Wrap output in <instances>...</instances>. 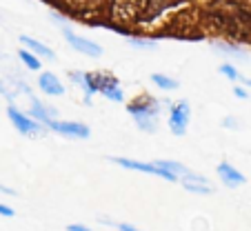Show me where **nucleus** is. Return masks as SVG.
<instances>
[{
	"mask_svg": "<svg viewBox=\"0 0 251 231\" xmlns=\"http://www.w3.org/2000/svg\"><path fill=\"white\" fill-rule=\"evenodd\" d=\"M238 80H240V82H242V85H247V87H251V80H249V78H242V76H240V78H238Z\"/></svg>",
	"mask_w": 251,
	"mask_h": 231,
	"instance_id": "nucleus-24",
	"label": "nucleus"
},
{
	"mask_svg": "<svg viewBox=\"0 0 251 231\" xmlns=\"http://www.w3.org/2000/svg\"><path fill=\"white\" fill-rule=\"evenodd\" d=\"M0 216H5V218H14L16 211L11 207H7V205H0Z\"/></svg>",
	"mask_w": 251,
	"mask_h": 231,
	"instance_id": "nucleus-17",
	"label": "nucleus"
},
{
	"mask_svg": "<svg viewBox=\"0 0 251 231\" xmlns=\"http://www.w3.org/2000/svg\"><path fill=\"white\" fill-rule=\"evenodd\" d=\"M38 87H40V89H43L47 96H62V94H65V87H62V82L58 80L53 74H49V71L40 74Z\"/></svg>",
	"mask_w": 251,
	"mask_h": 231,
	"instance_id": "nucleus-10",
	"label": "nucleus"
},
{
	"mask_svg": "<svg viewBox=\"0 0 251 231\" xmlns=\"http://www.w3.org/2000/svg\"><path fill=\"white\" fill-rule=\"evenodd\" d=\"M220 74L227 76L229 80H238V78H240V74L236 71V67H233V65H223V67H220Z\"/></svg>",
	"mask_w": 251,
	"mask_h": 231,
	"instance_id": "nucleus-16",
	"label": "nucleus"
},
{
	"mask_svg": "<svg viewBox=\"0 0 251 231\" xmlns=\"http://www.w3.org/2000/svg\"><path fill=\"white\" fill-rule=\"evenodd\" d=\"M156 165L162 167V169H167V171H171L176 178H185V180H207L204 176L194 174V171L187 169V167L180 165V162H174V160H156Z\"/></svg>",
	"mask_w": 251,
	"mask_h": 231,
	"instance_id": "nucleus-9",
	"label": "nucleus"
},
{
	"mask_svg": "<svg viewBox=\"0 0 251 231\" xmlns=\"http://www.w3.org/2000/svg\"><path fill=\"white\" fill-rule=\"evenodd\" d=\"M49 129H53L56 133H62L67 138H78V140H85L89 138V127L82 123H58V120H49L47 123Z\"/></svg>",
	"mask_w": 251,
	"mask_h": 231,
	"instance_id": "nucleus-7",
	"label": "nucleus"
},
{
	"mask_svg": "<svg viewBox=\"0 0 251 231\" xmlns=\"http://www.w3.org/2000/svg\"><path fill=\"white\" fill-rule=\"evenodd\" d=\"M116 227H118V231H140V229H136V227L127 225V222H116Z\"/></svg>",
	"mask_w": 251,
	"mask_h": 231,
	"instance_id": "nucleus-18",
	"label": "nucleus"
},
{
	"mask_svg": "<svg viewBox=\"0 0 251 231\" xmlns=\"http://www.w3.org/2000/svg\"><path fill=\"white\" fill-rule=\"evenodd\" d=\"M185 189L189 194H200V196L211 194V187L207 184V180H185Z\"/></svg>",
	"mask_w": 251,
	"mask_h": 231,
	"instance_id": "nucleus-13",
	"label": "nucleus"
},
{
	"mask_svg": "<svg viewBox=\"0 0 251 231\" xmlns=\"http://www.w3.org/2000/svg\"><path fill=\"white\" fill-rule=\"evenodd\" d=\"M62 33H65L67 43H69L71 47L76 49V51L85 53V56H91V58H98V56H102V47H100V45L91 43V40H87V38L76 36V33H74V31H69V29H67V27L62 29Z\"/></svg>",
	"mask_w": 251,
	"mask_h": 231,
	"instance_id": "nucleus-6",
	"label": "nucleus"
},
{
	"mask_svg": "<svg viewBox=\"0 0 251 231\" xmlns=\"http://www.w3.org/2000/svg\"><path fill=\"white\" fill-rule=\"evenodd\" d=\"M151 80L156 82L160 89H165V91H174V89H178V80H171L169 76H162V74H151Z\"/></svg>",
	"mask_w": 251,
	"mask_h": 231,
	"instance_id": "nucleus-14",
	"label": "nucleus"
},
{
	"mask_svg": "<svg viewBox=\"0 0 251 231\" xmlns=\"http://www.w3.org/2000/svg\"><path fill=\"white\" fill-rule=\"evenodd\" d=\"M7 116H9L11 125L18 129V133H23V136H36V133L43 131V125H40V120L29 118L27 113L18 111L16 107H9V109H7Z\"/></svg>",
	"mask_w": 251,
	"mask_h": 231,
	"instance_id": "nucleus-5",
	"label": "nucleus"
},
{
	"mask_svg": "<svg viewBox=\"0 0 251 231\" xmlns=\"http://www.w3.org/2000/svg\"><path fill=\"white\" fill-rule=\"evenodd\" d=\"M18 56H20V60L27 65V69H31V71H38V69H40V60L33 56V53H29L27 49H20Z\"/></svg>",
	"mask_w": 251,
	"mask_h": 231,
	"instance_id": "nucleus-15",
	"label": "nucleus"
},
{
	"mask_svg": "<svg viewBox=\"0 0 251 231\" xmlns=\"http://www.w3.org/2000/svg\"><path fill=\"white\" fill-rule=\"evenodd\" d=\"M223 125H225V127H238V125H236V120H231V118H227Z\"/></svg>",
	"mask_w": 251,
	"mask_h": 231,
	"instance_id": "nucleus-22",
	"label": "nucleus"
},
{
	"mask_svg": "<svg viewBox=\"0 0 251 231\" xmlns=\"http://www.w3.org/2000/svg\"><path fill=\"white\" fill-rule=\"evenodd\" d=\"M111 162H116L118 167H125V169L140 171V174L160 176V178L171 180V182H176V180H178L174 174H171V171H167V169H162V167H158L156 162H138V160H131V158H111Z\"/></svg>",
	"mask_w": 251,
	"mask_h": 231,
	"instance_id": "nucleus-2",
	"label": "nucleus"
},
{
	"mask_svg": "<svg viewBox=\"0 0 251 231\" xmlns=\"http://www.w3.org/2000/svg\"><path fill=\"white\" fill-rule=\"evenodd\" d=\"M127 109L142 131L156 133V129H158L156 116H158V111H160V100L151 98V96H145V98H138L136 103H131Z\"/></svg>",
	"mask_w": 251,
	"mask_h": 231,
	"instance_id": "nucleus-1",
	"label": "nucleus"
},
{
	"mask_svg": "<svg viewBox=\"0 0 251 231\" xmlns=\"http://www.w3.org/2000/svg\"><path fill=\"white\" fill-rule=\"evenodd\" d=\"M218 178L223 180L225 187H240V184L247 182V178L240 174V171L236 169V167H231L229 162H220L218 165Z\"/></svg>",
	"mask_w": 251,
	"mask_h": 231,
	"instance_id": "nucleus-8",
	"label": "nucleus"
},
{
	"mask_svg": "<svg viewBox=\"0 0 251 231\" xmlns=\"http://www.w3.org/2000/svg\"><path fill=\"white\" fill-rule=\"evenodd\" d=\"M189 120H191L189 103L180 100V103L171 104V113H169V129H171V133H176V136H185L187 127H189Z\"/></svg>",
	"mask_w": 251,
	"mask_h": 231,
	"instance_id": "nucleus-3",
	"label": "nucleus"
},
{
	"mask_svg": "<svg viewBox=\"0 0 251 231\" xmlns=\"http://www.w3.org/2000/svg\"><path fill=\"white\" fill-rule=\"evenodd\" d=\"M89 76L91 85L96 87V91L104 94L107 98H111L114 103H123V91H120V85L114 76L109 74H87Z\"/></svg>",
	"mask_w": 251,
	"mask_h": 231,
	"instance_id": "nucleus-4",
	"label": "nucleus"
},
{
	"mask_svg": "<svg viewBox=\"0 0 251 231\" xmlns=\"http://www.w3.org/2000/svg\"><path fill=\"white\" fill-rule=\"evenodd\" d=\"M233 94H236L238 98H242V100H245V98H249V94H247V91L242 89V87H236V89H233Z\"/></svg>",
	"mask_w": 251,
	"mask_h": 231,
	"instance_id": "nucleus-20",
	"label": "nucleus"
},
{
	"mask_svg": "<svg viewBox=\"0 0 251 231\" xmlns=\"http://www.w3.org/2000/svg\"><path fill=\"white\" fill-rule=\"evenodd\" d=\"M67 229H69V231H91L89 227H85V225H69Z\"/></svg>",
	"mask_w": 251,
	"mask_h": 231,
	"instance_id": "nucleus-19",
	"label": "nucleus"
},
{
	"mask_svg": "<svg viewBox=\"0 0 251 231\" xmlns=\"http://www.w3.org/2000/svg\"><path fill=\"white\" fill-rule=\"evenodd\" d=\"M0 191H2V194H9V196H14V194H16L14 189H9V187H0Z\"/></svg>",
	"mask_w": 251,
	"mask_h": 231,
	"instance_id": "nucleus-23",
	"label": "nucleus"
},
{
	"mask_svg": "<svg viewBox=\"0 0 251 231\" xmlns=\"http://www.w3.org/2000/svg\"><path fill=\"white\" fill-rule=\"evenodd\" d=\"M136 47H153V43H149V40H131Z\"/></svg>",
	"mask_w": 251,
	"mask_h": 231,
	"instance_id": "nucleus-21",
	"label": "nucleus"
},
{
	"mask_svg": "<svg viewBox=\"0 0 251 231\" xmlns=\"http://www.w3.org/2000/svg\"><path fill=\"white\" fill-rule=\"evenodd\" d=\"M31 116H36V120L47 125L49 120H51V116H56V109H53V111L51 109H45L38 100H31Z\"/></svg>",
	"mask_w": 251,
	"mask_h": 231,
	"instance_id": "nucleus-12",
	"label": "nucleus"
},
{
	"mask_svg": "<svg viewBox=\"0 0 251 231\" xmlns=\"http://www.w3.org/2000/svg\"><path fill=\"white\" fill-rule=\"evenodd\" d=\"M20 43L27 45V47L31 49L33 53H36V56H43V58H47V60H53V58H56L51 49L45 47L43 43H38V40H33V38H29V36H23V38H20Z\"/></svg>",
	"mask_w": 251,
	"mask_h": 231,
	"instance_id": "nucleus-11",
	"label": "nucleus"
}]
</instances>
